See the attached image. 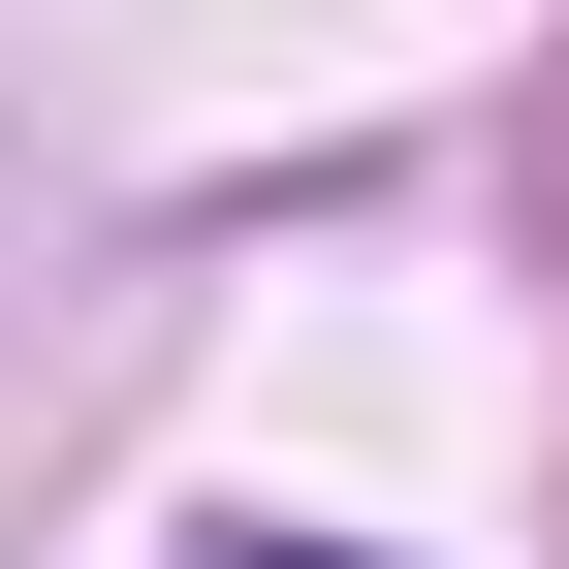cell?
<instances>
[{
    "mask_svg": "<svg viewBox=\"0 0 569 569\" xmlns=\"http://www.w3.org/2000/svg\"><path fill=\"white\" fill-rule=\"evenodd\" d=\"M222 569H348V538H222Z\"/></svg>",
    "mask_w": 569,
    "mask_h": 569,
    "instance_id": "6da1fadb",
    "label": "cell"
}]
</instances>
